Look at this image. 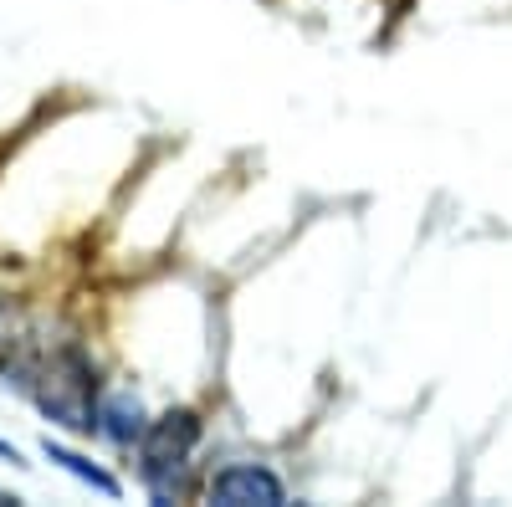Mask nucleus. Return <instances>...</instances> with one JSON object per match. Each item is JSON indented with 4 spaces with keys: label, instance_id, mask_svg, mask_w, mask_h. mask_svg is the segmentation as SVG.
<instances>
[{
    "label": "nucleus",
    "instance_id": "obj_5",
    "mask_svg": "<svg viewBox=\"0 0 512 507\" xmlns=\"http://www.w3.org/2000/svg\"><path fill=\"white\" fill-rule=\"evenodd\" d=\"M47 456L57 461V467H67L72 477H82V482H88V487H98L103 497H118V482L103 472V467H93V461H82L77 451H67V446H57V441H47Z\"/></svg>",
    "mask_w": 512,
    "mask_h": 507
},
{
    "label": "nucleus",
    "instance_id": "obj_2",
    "mask_svg": "<svg viewBox=\"0 0 512 507\" xmlns=\"http://www.w3.org/2000/svg\"><path fill=\"white\" fill-rule=\"evenodd\" d=\"M200 446V420L195 410H169L159 420H149L144 436H139V477L149 482V492L164 502L185 487L190 472V456Z\"/></svg>",
    "mask_w": 512,
    "mask_h": 507
},
{
    "label": "nucleus",
    "instance_id": "obj_1",
    "mask_svg": "<svg viewBox=\"0 0 512 507\" xmlns=\"http://www.w3.org/2000/svg\"><path fill=\"white\" fill-rule=\"evenodd\" d=\"M0 385L21 390L47 420L88 436L98 431V405H93V364L82 359L72 344H52L31 328H16L6 344H0Z\"/></svg>",
    "mask_w": 512,
    "mask_h": 507
},
{
    "label": "nucleus",
    "instance_id": "obj_7",
    "mask_svg": "<svg viewBox=\"0 0 512 507\" xmlns=\"http://www.w3.org/2000/svg\"><path fill=\"white\" fill-rule=\"evenodd\" d=\"M0 502H21V497H11V492H0Z\"/></svg>",
    "mask_w": 512,
    "mask_h": 507
},
{
    "label": "nucleus",
    "instance_id": "obj_3",
    "mask_svg": "<svg viewBox=\"0 0 512 507\" xmlns=\"http://www.w3.org/2000/svg\"><path fill=\"white\" fill-rule=\"evenodd\" d=\"M210 502L216 507H282L287 492L267 467H226L210 482Z\"/></svg>",
    "mask_w": 512,
    "mask_h": 507
},
{
    "label": "nucleus",
    "instance_id": "obj_4",
    "mask_svg": "<svg viewBox=\"0 0 512 507\" xmlns=\"http://www.w3.org/2000/svg\"><path fill=\"white\" fill-rule=\"evenodd\" d=\"M144 410H139V400H128V395H113V400H103L98 405V431L103 436H113L118 446H128V441H139L144 436Z\"/></svg>",
    "mask_w": 512,
    "mask_h": 507
},
{
    "label": "nucleus",
    "instance_id": "obj_6",
    "mask_svg": "<svg viewBox=\"0 0 512 507\" xmlns=\"http://www.w3.org/2000/svg\"><path fill=\"white\" fill-rule=\"evenodd\" d=\"M0 461H21V456H16V446H11V441H0Z\"/></svg>",
    "mask_w": 512,
    "mask_h": 507
}]
</instances>
